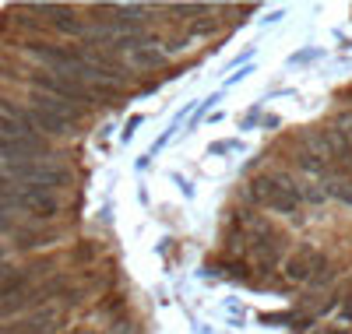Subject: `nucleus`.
Listing matches in <instances>:
<instances>
[{
    "label": "nucleus",
    "instance_id": "nucleus-10",
    "mask_svg": "<svg viewBox=\"0 0 352 334\" xmlns=\"http://www.w3.org/2000/svg\"><path fill=\"white\" fill-rule=\"evenodd\" d=\"M162 60H166V53H162L159 46H152V43L131 53V64H134V67H162Z\"/></svg>",
    "mask_w": 352,
    "mask_h": 334
},
{
    "label": "nucleus",
    "instance_id": "nucleus-7",
    "mask_svg": "<svg viewBox=\"0 0 352 334\" xmlns=\"http://www.w3.org/2000/svg\"><path fill=\"white\" fill-rule=\"evenodd\" d=\"M11 236L18 239V243H14L18 250H39V247H50V243L56 239V232H50V229H36V225H18Z\"/></svg>",
    "mask_w": 352,
    "mask_h": 334
},
{
    "label": "nucleus",
    "instance_id": "nucleus-2",
    "mask_svg": "<svg viewBox=\"0 0 352 334\" xmlns=\"http://www.w3.org/2000/svg\"><path fill=\"white\" fill-rule=\"evenodd\" d=\"M36 92L53 96V99H64V102H92V88L85 81L71 78V74H56V71H32L28 74Z\"/></svg>",
    "mask_w": 352,
    "mask_h": 334
},
{
    "label": "nucleus",
    "instance_id": "nucleus-1",
    "mask_svg": "<svg viewBox=\"0 0 352 334\" xmlns=\"http://www.w3.org/2000/svg\"><path fill=\"white\" fill-rule=\"evenodd\" d=\"M250 201L268 211H278V215H292L300 208V183L285 172L257 176V179H250Z\"/></svg>",
    "mask_w": 352,
    "mask_h": 334
},
{
    "label": "nucleus",
    "instance_id": "nucleus-9",
    "mask_svg": "<svg viewBox=\"0 0 352 334\" xmlns=\"http://www.w3.org/2000/svg\"><path fill=\"white\" fill-rule=\"evenodd\" d=\"M324 194L352 208V176H345V172H331V176H328V183H324Z\"/></svg>",
    "mask_w": 352,
    "mask_h": 334
},
{
    "label": "nucleus",
    "instance_id": "nucleus-17",
    "mask_svg": "<svg viewBox=\"0 0 352 334\" xmlns=\"http://www.w3.org/2000/svg\"><path fill=\"white\" fill-rule=\"evenodd\" d=\"M11 271H14V267H8V264H4V260H0V282H4V278H8V275H11Z\"/></svg>",
    "mask_w": 352,
    "mask_h": 334
},
{
    "label": "nucleus",
    "instance_id": "nucleus-3",
    "mask_svg": "<svg viewBox=\"0 0 352 334\" xmlns=\"http://www.w3.org/2000/svg\"><path fill=\"white\" fill-rule=\"evenodd\" d=\"M8 179H21V183L56 190V187H64L67 179H71V172H67L64 166H53V162L25 159V162H8Z\"/></svg>",
    "mask_w": 352,
    "mask_h": 334
},
{
    "label": "nucleus",
    "instance_id": "nucleus-16",
    "mask_svg": "<svg viewBox=\"0 0 352 334\" xmlns=\"http://www.w3.org/2000/svg\"><path fill=\"white\" fill-rule=\"evenodd\" d=\"M138 127H141V116H131V120H127V131H124V137H131Z\"/></svg>",
    "mask_w": 352,
    "mask_h": 334
},
{
    "label": "nucleus",
    "instance_id": "nucleus-4",
    "mask_svg": "<svg viewBox=\"0 0 352 334\" xmlns=\"http://www.w3.org/2000/svg\"><path fill=\"white\" fill-rule=\"evenodd\" d=\"M11 208H21V211H28L32 219L46 222V219H53L56 211H60V201H56V194H53V190H46V187L18 183V194H14Z\"/></svg>",
    "mask_w": 352,
    "mask_h": 334
},
{
    "label": "nucleus",
    "instance_id": "nucleus-8",
    "mask_svg": "<svg viewBox=\"0 0 352 334\" xmlns=\"http://www.w3.org/2000/svg\"><path fill=\"white\" fill-rule=\"evenodd\" d=\"M32 109H43V113H53V116H60V120H67V124H74V120L81 116V109H74L71 102H64V99H53V96H43V92H36L32 99Z\"/></svg>",
    "mask_w": 352,
    "mask_h": 334
},
{
    "label": "nucleus",
    "instance_id": "nucleus-11",
    "mask_svg": "<svg viewBox=\"0 0 352 334\" xmlns=\"http://www.w3.org/2000/svg\"><path fill=\"white\" fill-rule=\"evenodd\" d=\"M296 166H300L303 172H310V176H331V172H335L328 162H320V159H314V155H303V151L296 155Z\"/></svg>",
    "mask_w": 352,
    "mask_h": 334
},
{
    "label": "nucleus",
    "instance_id": "nucleus-18",
    "mask_svg": "<svg viewBox=\"0 0 352 334\" xmlns=\"http://www.w3.org/2000/svg\"><path fill=\"white\" fill-rule=\"evenodd\" d=\"M342 317H345V320H352V299H349L345 307H342Z\"/></svg>",
    "mask_w": 352,
    "mask_h": 334
},
{
    "label": "nucleus",
    "instance_id": "nucleus-13",
    "mask_svg": "<svg viewBox=\"0 0 352 334\" xmlns=\"http://www.w3.org/2000/svg\"><path fill=\"white\" fill-rule=\"evenodd\" d=\"M215 28H219V21H215V18H204V21H194L190 32H194V36H208V32H215Z\"/></svg>",
    "mask_w": 352,
    "mask_h": 334
},
{
    "label": "nucleus",
    "instance_id": "nucleus-5",
    "mask_svg": "<svg viewBox=\"0 0 352 334\" xmlns=\"http://www.w3.org/2000/svg\"><path fill=\"white\" fill-rule=\"evenodd\" d=\"M64 313L60 310H53V307H39L32 310L28 317H18L11 324L0 327V334H56V327H60Z\"/></svg>",
    "mask_w": 352,
    "mask_h": 334
},
{
    "label": "nucleus",
    "instance_id": "nucleus-12",
    "mask_svg": "<svg viewBox=\"0 0 352 334\" xmlns=\"http://www.w3.org/2000/svg\"><path fill=\"white\" fill-rule=\"evenodd\" d=\"M331 282H335V264H331V260H320L317 271H314V278H310V285H314V289H324V285H331Z\"/></svg>",
    "mask_w": 352,
    "mask_h": 334
},
{
    "label": "nucleus",
    "instance_id": "nucleus-15",
    "mask_svg": "<svg viewBox=\"0 0 352 334\" xmlns=\"http://www.w3.org/2000/svg\"><path fill=\"white\" fill-rule=\"evenodd\" d=\"M127 327H131V320H127V317H116V320H113V331H109V334H127Z\"/></svg>",
    "mask_w": 352,
    "mask_h": 334
},
{
    "label": "nucleus",
    "instance_id": "nucleus-14",
    "mask_svg": "<svg viewBox=\"0 0 352 334\" xmlns=\"http://www.w3.org/2000/svg\"><path fill=\"white\" fill-rule=\"evenodd\" d=\"M18 225L11 222V215H8V211H0V236H4V232H14Z\"/></svg>",
    "mask_w": 352,
    "mask_h": 334
},
{
    "label": "nucleus",
    "instance_id": "nucleus-20",
    "mask_svg": "<svg viewBox=\"0 0 352 334\" xmlns=\"http://www.w3.org/2000/svg\"><path fill=\"white\" fill-rule=\"evenodd\" d=\"M0 260H4V243H0Z\"/></svg>",
    "mask_w": 352,
    "mask_h": 334
},
{
    "label": "nucleus",
    "instance_id": "nucleus-6",
    "mask_svg": "<svg viewBox=\"0 0 352 334\" xmlns=\"http://www.w3.org/2000/svg\"><path fill=\"white\" fill-rule=\"evenodd\" d=\"M320 260H324V257L317 254V247H300L296 254L285 257V278L289 282H310Z\"/></svg>",
    "mask_w": 352,
    "mask_h": 334
},
{
    "label": "nucleus",
    "instance_id": "nucleus-19",
    "mask_svg": "<svg viewBox=\"0 0 352 334\" xmlns=\"http://www.w3.org/2000/svg\"><path fill=\"white\" fill-rule=\"evenodd\" d=\"M71 334H99V331H96V327H74Z\"/></svg>",
    "mask_w": 352,
    "mask_h": 334
}]
</instances>
